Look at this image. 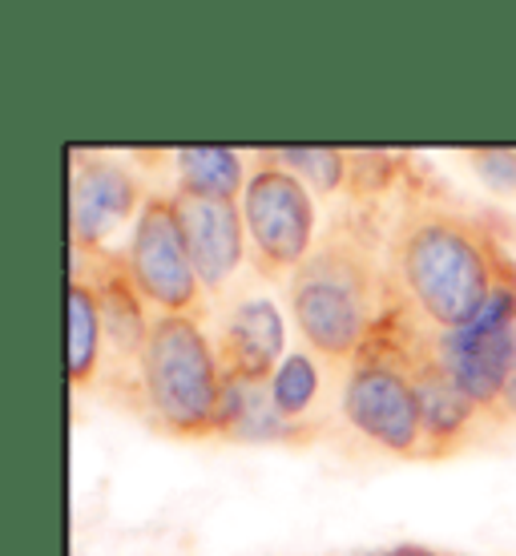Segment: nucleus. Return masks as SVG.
<instances>
[{
	"mask_svg": "<svg viewBox=\"0 0 516 556\" xmlns=\"http://www.w3.org/2000/svg\"><path fill=\"white\" fill-rule=\"evenodd\" d=\"M223 379L206 323L158 315L138 359V388L129 395V407L169 440H214Z\"/></svg>",
	"mask_w": 516,
	"mask_h": 556,
	"instance_id": "obj_3",
	"label": "nucleus"
},
{
	"mask_svg": "<svg viewBox=\"0 0 516 556\" xmlns=\"http://www.w3.org/2000/svg\"><path fill=\"white\" fill-rule=\"evenodd\" d=\"M110 359L105 343V319L93 282L81 275H70V383L73 391H85L89 383H101Z\"/></svg>",
	"mask_w": 516,
	"mask_h": 556,
	"instance_id": "obj_12",
	"label": "nucleus"
},
{
	"mask_svg": "<svg viewBox=\"0 0 516 556\" xmlns=\"http://www.w3.org/2000/svg\"><path fill=\"white\" fill-rule=\"evenodd\" d=\"M436 355L448 367V376L456 379L492 419L516 367V327H501V331H476V327L444 331L436 334Z\"/></svg>",
	"mask_w": 516,
	"mask_h": 556,
	"instance_id": "obj_10",
	"label": "nucleus"
},
{
	"mask_svg": "<svg viewBox=\"0 0 516 556\" xmlns=\"http://www.w3.org/2000/svg\"><path fill=\"white\" fill-rule=\"evenodd\" d=\"M275 166L291 169L311 194H339L351 178V153L343 150H263Z\"/></svg>",
	"mask_w": 516,
	"mask_h": 556,
	"instance_id": "obj_15",
	"label": "nucleus"
},
{
	"mask_svg": "<svg viewBox=\"0 0 516 556\" xmlns=\"http://www.w3.org/2000/svg\"><path fill=\"white\" fill-rule=\"evenodd\" d=\"M291 319L323 363L348 367L391 303L388 230L360 210L331 223L287 282Z\"/></svg>",
	"mask_w": 516,
	"mask_h": 556,
	"instance_id": "obj_2",
	"label": "nucleus"
},
{
	"mask_svg": "<svg viewBox=\"0 0 516 556\" xmlns=\"http://www.w3.org/2000/svg\"><path fill=\"white\" fill-rule=\"evenodd\" d=\"M480 181L496 194H516V150H468Z\"/></svg>",
	"mask_w": 516,
	"mask_h": 556,
	"instance_id": "obj_17",
	"label": "nucleus"
},
{
	"mask_svg": "<svg viewBox=\"0 0 516 556\" xmlns=\"http://www.w3.org/2000/svg\"><path fill=\"white\" fill-rule=\"evenodd\" d=\"M214 348H218L223 376L270 379L279 371V363L291 355L279 303L259 287H238L223 306Z\"/></svg>",
	"mask_w": 516,
	"mask_h": 556,
	"instance_id": "obj_8",
	"label": "nucleus"
},
{
	"mask_svg": "<svg viewBox=\"0 0 516 556\" xmlns=\"http://www.w3.org/2000/svg\"><path fill=\"white\" fill-rule=\"evenodd\" d=\"M254 275L266 282H291L294 270L315 251V194L291 169L275 166L263 150L254 153L247 190L238 198Z\"/></svg>",
	"mask_w": 516,
	"mask_h": 556,
	"instance_id": "obj_4",
	"label": "nucleus"
},
{
	"mask_svg": "<svg viewBox=\"0 0 516 556\" xmlns=\"http://www.w3.org/2000/svg\"><path fill=\"white\" fill-rule=\"evenodd\" d=\"M169 194H174L181 235H186L202 287L210 299H226V291L235 287L238 270L247 263V251H251L242 206L226 202V198L181 194V190H169Z\"/></svg>",
	"mask_w": 516,
	"mask_h": 556,
	"instance_id": "obj_7",
	"label": "nucleus"
},
{
	"mask_svg": "<svg viewBox=\"0 0 516 556\" xmlns=\"http://www.w3.org/2000/svg\"><path fill=\"white\" fill-rule=\"evenodd\" d=\"M404 202L388 226V275L395 299L428 331H461L480 315L513 251L484 210L407 169Z\"/></svg>",
	"mask_w": 516,
	"mask_h": 556,
	"instance_id": "obj_1",
	"label": "nucleus"
},
{
	"mask_svg": "<svg viewBox=\"0 0 516 556\" xmlns=\"http://www.w3.org/2000/svg\"><path fill=\"white\" fill-rule=\"evenodd\" d=\"M404 162L407 157H395V153H372V150L351 153V178H348L351 198H360V202L383 198L395 181L407 178Z\"/></svg>",
	"mask_w": 516,
	"mask_h": 556,
	"instance_id": "obj_16",
	"label": "nucleus"
},
{
	"mask_svg": "<svg viewBox=\"0 0 516 556\" xmlns=\"http://www.w3.org/2000/svg\"><path fill=\"white\" fill-rule=\"evenodd\" d=\"M141 181L105 153L70 150V251L110 254V238L138 223Z\"/></svg>",
	"mask_w": 516,
	"mask_h": 556,
	"instance_id": "obj_6",
	"label": "nucleus"
},
{
	"mask_svg": "<svg viewBox=\"0 0 516 556\" xmlns=\"http://www.w3.org/2000/svg\"><path fill=\"white\" fill-rule=\"evenodd\" d=\"M492 424H496V428H516V367H513V376H508V388H504L501 404L492 412Z\"/></svg>",
	"mask_w": 516,
	"mask_h": 556,
	"instance_id": "obj_18",
	"label": "nucleus"
},
{
	"mask_svg": "<svg viewBox=\"0 0 516 556\" xmlns=\"http://www.w3.org/2000/svg\"><path fill=\"white\" fill-rule=\"evenodd\" d=\"M270 383V400L279 407L282 416L294 419V424H323L315 416L323 395V376H319V363L307 351H291L287 359L279 363V371L266 379Z\"/></svg>",
	"mask_w": 516,
	"mask_h": 556,
	"instance_id": "obj_14",
	"label": "nucleus"
},
{
	"mask_svg": "<svg viewBox=\"0 0 516 556\" xmlns=\"http://www.w3.org/2000/svg\"><path fill=\"white\" fill-rule=\"evenodd\" d=\"M218 440L230 444H282L311 447L323 440V424H294L275 407L266 379H223V404H218Z\"/></svg>",
	"mask_w": 516,
	"mask_h": 556,
	"instance_id": "obj_11",
	"label": "nucleus"
},
{
	"mask_svg": "<svg viewBox=\"0 0 516 556\" xmlns=\"http://www.w3.org/2000/svg\"><path fill=\"white\" fill-rule=\"evenodd\" d=\"M416 391H419V424H424V459H452L484 444L489 428H496L489 412L476 404L473 395L448 376V367L432 351L416 367Z\"/></svg>",
	"mask_w": 516,
	"mask_h": 556,
	"instance_id": "obj_9",
	"label": "nucleus"
},
{
	"mask_svg": "<svg viewBox=\"0 0 516 556\" xmlns=\"http://www.w3.org/2000/svg\"><path fill=\"white\" fill-rule=\"evenodd\" d=\"M376 556H440V553L424 548V544H400V548H388V553H376Z\"/></svg>",
	"mask_w": 516,
	"mask_h": 556,
	"instance_id": "obj_19",
	"label": "nucleus"
},
{
	"mask_svg": "<svg viewBox=\"0 0 516 556\" xmlns=\"http://www.w3.org/2000/svg\"><path fill=\"white\" fill-rule=\"evenodd\" d=\"M174 190L202 198H226L238 202L251 178V166L238 150H178L174 153Z\"/></svg>",
	"mask_w": 516,
	"mask_h": 556,
	"instance_id": "obj_13",
	"label": "nucleus"
},
{
	"mask_svg": "<svg viewBox=\"0 0 516 556\" xmlns=\"http://www.w3.org/2000/svg\"><path fill=\"white\" fill-rule=\"evenodd\" d=\"M126 266L141 299L150 303L154 315H186L202 319L210 315V294L194 270L186 235H181L174 194H150L141 206L138 223L129 230Z\"/></svg>",
	"mask_w": 516,
	"mask_h": 556,
	"instance_id": "obj_5",
	"label": "nucleus"
}]
</instances>
